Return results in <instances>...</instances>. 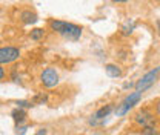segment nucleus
Listing matches in <instances>:
<instances>
[{
	"label": "nucleus",
	"instance_id": "nucleus-1",
	"mask_svg": "<svg viewBox=\"0 0 160 135\" xmlns=\"http://www.w3.org/2000/svg\"><path fill=\"white\" fill-rule=\"evenodd\" d=\"M49 26L66 40L77 41L82 37V28H80L79 25L68 23V22H63V20H51L49 22Z\"/></svg>",
	"mask_w": 160,
	"mask_h": 135
},
{
	"label": "nucleus",
	"instance_id": "nucleus-2",
	"mask_svg": "<svg viewBox=\"0 0 160 135\" xmlns=\"http://www.w3.org/2000/svg\"><path fill=\"white\" fill-rule=\"evenodd\" d=\"M140 98H142V92H139V91L131 92V94H129V95L126 97L119 106H117V109H116L117 117H122V115H125V114H128L129 109H132V108L140 101Z\"/></svg>",
	"mask_w": 160,
	"mask_h": 135
},
{
	"label": "nucleus",
	"instance_id": "nucleus-3",
	"mask_svg": "<svg viewBox=\"0 0 160 135\" xmlns=\"http://www.w3.org/2000/svg\"><path fill=\"white\" fill-rule=\"evenodd\" d=\"M160 74V66L157 68H154L152 71H149V72H146L143 77L140 78L139 81L136 83V91H139V92H145L148 88H151L152 84H154V81L157 80Z\"/></svg>",
	"mask_w": 160,
	"mask_h": 135
},
{
	"label": "nucleus",
	"instance_id": "nucleus-4",
	"mask_svg": "<svg viewBox=\"0 0 160 135\" xmlns=\"http://www.w3.org/2000/svg\"><path fill=\"white\" fill-rule=\"evenodd\" d=\"M134 120H136V123L140 124L142 128L156 126V118H154V115H152L148 109H140V111H137L136 115H134Z\"/></svg>",
	"mask_w": 160,
	"mask_h": 135
},
{
	"label": "nucleus",
	"instance_id": "nucleus-5",
	"mask_svg": "<svg viewBox=\"0 0 160 135\" xmlns=\"http://www.w3.org/2000/svg\"><path fill=\"white\" fill-rule=\"evenodd\" d=\"M114 111V106L112 104H106V106H103V108H100V109H97L92 115H91V118H89V124H102V123H105V118L106 117H109V114Z\"/></svg>",
	"mask_w": 160,
	"mask_h": 135
},
{
	"label": "nucleus",
	"instance_id": "nucleus-6",
	"mask_svg": "<svg viewBox=\"0 0 160 135\" xmlns=\"http://www.w3.org/2000/svg\"><path fill=\"white\" fill-rule=\"evenodd\" d=\"M40 78H42L43 86H46V88H54V86L59 84V74H57V71L54 68H46L42 72Z\"/></svg>",
	"mask_w": 160,
	"mask_h": 135
},
{
	"label": "nucleus",
	"instance_id": "nucleus-7",
	"mask_svg": "<svg viewBox=\"0 0 160 135\" xmlns=\"http://www.w3.org/2000/svg\"><path fill=\"white\" fill-rule=\"evenodd\" d=\"M20 55V51L14 46H3L0 48V65L5 63H11L14 60H17Z\"/></svg>",
	"mask_w": 160,
	"mask_h": 135
},
{
	"label": "nucleus",
	"instance_id": "nucleus-8",
	"mask_svg": "<svg viewBox=\"0 0 160 135\" xmlns=\"http://www.w3.org/2000/svg\"><path fill=\"white\" fill-rule=\"evenodd\" d=\"M11 117H12V120L16 121V124H17V126H20V124L26 120V112H25L23 109L17 108V109H14V111L11 112Z\"/></svg>",
	"mask_w": 160,
	"mask_h": 135
},
{
	"label": "nucleus",
	"instance_id": "nucleus-9",
	"mask_svg": "<svg viewBox=\"0 0 160 135\" xmlns=\"http://www.w3.org/2000/svg\"><path fill=\"white\" fill-rule=\"evenodd\" d=\"M20 19L23 23H26V25H32V23H36L37 22V14H34V12H31V11H23L22 14H20Z\"/></svg>",
	"mask_w": 160,
	"mask_h": 135
},
{
	"label": "nucleus",
	"instance_id": "nucleus-10",
	"mask_svg": "<svg viewBox=\"0 0 160 135\" xmlns=\"http://www.w3.org/2000/svg\"><path fill=\"white\" fill-rule=\"evenodd\" d=\"M105 71H106V74H108L109 77H112V78H117L122 75V69H120L117 65H112V63L106 65V66H105Z\"/></svg>",
	"mask_w": 160,
	"mask_h": 135
},
{
	"label": "nucleus",
	"instance_id": "nucleus-11",
	"mask_svg": "<svg viewBox=\"0 0 160 135\" xmlns=\"http://www.w3.org/2000/svg\"><path fill=\"white\" fill-rule=\"evenodd\" d=\"M134 28H136V23L132 20H126L123 23V26H122V34L123 36H129V34H132Z\"/></svg>",
	"mask_w": 160,
	"mask_h": 135
},
{
	"label": "nucleus",
	"instance_id": "nucleus-12",
	"mask_svg": "<svg viewBox=\"0 0 160 135\" xmlns=\"http://www.w3.org/2000/svg\"><path fill=\"white\" fill-rule=\"evenodd\" d=\"M43 36H45V31L42 28H36V29L31 31V39L32 40H40Z\"/></svg>",
	"mask_w": 160,
	"mask_h": 135
},
{
	"label": "nucleus",
	"instance_id": "nucleus-13",
	"mask_svg": "<svg viewBox=\"0 0 160 135\" xmlns=\"http://www.w3.org/2000/svg\"><path fill=\"white\" fill-rule=\"evenodd\" d=\"M140 134L142 135H160V132L156 129V126H151V128H143Z\"/></svg>",
	"mask_w": 160,
	"mask_h": 135
},
{
	"label": "nucleus",
	"instance_id": "nucleus-14",
	"mask_svg": "<svg viewBox=\"0 0 160 135\" xmlns=\"http://www.w3.org/2000/svg\"><path fill=\"white\" fill-rule=\"evenodd\" d=\"M16 104L19 106L20 109H23V108H31V106H32V101H26V100H19V101H16Z\"/></svg>",
	"mask_w": 160,
	"mask_h": 135
},
{
	"label": "nucleus",
	"instance_id": "nucleus-15",
	"mask_svg": "<svg viewBox=\"0 0 160 135\" xmlns=\"http://www.w3.org/2000/svg\"><path fill=\"white\" fill-rule=\"evenodd\" d=\"M26 129H28V126H22V124H20V126H17V128H16V134H17V135H23L25 132H26Z\"/></svg>",
	"mask_w": 160,
	"mask_h": 135
},
{
	"label": "nucleus",
	"instance_id": "nucleus-16",
	"mask_svg": "<svg viewBox=\"0 0 160 135\" xmlns=\"http://www.w3.org/2000/svg\"><path fill=\"white\" fill-rule=\"evenodd\" d=\"M45 101H46V95H37V97H34L32 104L34 103H45Z\"/></svg>",
	"mask_w": 160,
	"mask_h": 135
},
{
	"label": "nucleus",
	"instance_id": "nucleus-17",
	"mask_svg": "<svg viewBox=\"0 0 160 135\" xmlns=\"http://www.w3.org/2000/svg\"><path fill=\"white\" fill-rule=\"evenodd\" d=\"M156 112H157V115L160 117V100L156 103Z\"/></svg>",
	"mask_w": 160,
	"mask_h": 135
},
{
	"label": "nucleus",
	"instance_id": "nucleus-18",
	"mask_svg": "<svg viewBox=\"0 0 160 135\" xmlns=\"http://www.w3.org/2000/svg\"><path fill=\"white\" fill-rule=\"evenodd\" d=\"M36 135H46V129H40L39 132H36Z\"/></svg>",
	"mask_w": 160,
	"mask_h": 135
},
{
	"label": "nucleus",
	"instance_id": "nucleus-19",
	"mask_svg": "<svg viewBox=\"0 0 160 135\" xmlns=\"http://www.w3.org/2000/svg\"><path fill=\"white\" fill-rule=\"evenodd\" d=\"M3 77H5V71H3V68L0 66V80H2Z\"/></svg>",
	"mask_w": 160,
	"mask_h": 135
},
{
	"label": "nucleus",
	"instance_id": "nucleus-20",
	"mask_svg": "<svg viewBox=\"0 0 160 135\" xmlns=\"http://www.w3.org/2000/svg\"><path fill=\"white\" fill-rule=\"evenodd\" d=\"M112 2H114V3H126L128 0H112Z\"/></svg>",
	"mask_w": 160,
	"mask_h": 135
},
{
	"label": "nucleus",
	"instance_id": "nucleus-21",
	"mask_svg": "<svg viewBox=\"0 0 160 135\" xmlns=\"http://www.w3.org/2000/svg\"><path fill=\"white\" fill-rule=\"evenodd\" d=\"M157 26H159V36H160V20L157 22Z\"/></svg>",
	"mask_w": 160,
	"mask_h": 135
},
{
	"label": "nucleus",
	"instance_id": "nucleus-22",
	"mask_svg": "<svg viewBox=\"0 0 160 135\" xmlns=\"http://www.w3.org/2000/svg\"><path fill=\"white\" fill-rule=\"evenodd\" d=\"M159 2H160V0H159Z\"/></svg>",
	"mask_w": 160,
	"mask_h": 135
}]
</instances>
